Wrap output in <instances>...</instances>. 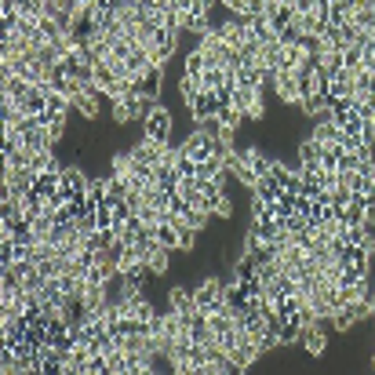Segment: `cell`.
<instances>
[{"label": "cell", "instance_id": "52a82bcc", "mask_svg": "<svg viewBox=\"0 0 375 375\" xmlns=\"http://www.w3.org/2000/svg\"><path fill=\"white\" fill-rule=\"evenodd\" d=\"M153 237H157L161 244H164V248H183V234H179V230L172 226V223H168V219H164V223H157V226H153Z\"/></svg>", "mask_w": 375, "mask_h": 375}, {"label": "cell", "instance_id": "5b68a950", "mask_svg": "<svg viewBox=\"0 0 375 375\" xmlns=\"http://www.w3.org/2000/svg\"><path fill=\"white\" fill-rule=\"evenodd\" d=\"M142 128H146V135H150V139L168 142V135H172V113H168L164 106H157L146 121H142Z\"/></svg>", "mask_w": 375, "mask_h": 375}, {"label": "cell", "instance_id": "9c48e42d", "mask_svg": "<svg viewBox=\"0 0 375 375\" xmlns=\"http://www.w3.org/2000/svg\"><path fill=\"white\" fill-rule=\"evenodd\" d=\"M241 157H244V161H248V164L255 168V175H259V179H263V175H270V168H274V161H270L263 150H255V146L241 150Z\"/></svg>", "mask_w": 375, "mask_h": 375}, {"label": "cell", "instance_id": "8992f818", "mask_svg": "<svg viewBox=\"0 0 375 375\" xmlns=\"http://www.w3.org/2000/svg\"><path fill=\"white\" fill-rule=\"evenodd\" d=\"M303 346H306L310 357H321V354L328 350V332L321 328V321H317V325H306V328H303Z\"/></svg>", "mask_w": 375, "mask_h": 375}, {"label": "cell", "instance_id": "4fadbf2b", "mask_svg": "<svg viewBox=\"0 0 375 375\" xmlns=\"http://www.w3.org/2000/svg\"><path fill=\"white\" fill-rule=\"evenodd\" d=\"M215 215H219V219H230V215H234V201H230L226 193L219 197V204H215Z\"/></svg>", "mask_w": 375, "mask_h": 375}, {"label": "cell", "instance_id": "5bb4252c", "mask_svg": "<svg viewBox=\"0 0 375 375\" xmlns=\"http://www.w3.org/2000/svg\"><path fill=\"white\" fill-rule=\"evenodd\" d=\"M372 368H375V357H372Z\"/></svg>", "mask_w": 375, "mask_h": 375}, {"label": "cell", "instance_id": "6da1fadb", "mask_svg": "<svg viewBox=\"0 0 375 375\" xmlns=\"http://www.w3.org/2000/svg\"><path fill=\"white\" fill-rule=\"evenodd\" d=\"M186 153V157H193V161H208V157H226V146L219 142V135H212V132H204V128H197L183 146H179Z\"/></svg>", "mask_w": 375, "mask_h": 375}, {"label": "cell", "instance_id": "277c9868", "mask_svg": "<svg viewBox=\"0 0 375 375\" xmlns=\"http://www.w3.org/2000/svg\"><path fill=\"white\" fill-rule=\"evenodd\" d=\"M186 106H190V117L193 121H204V117H215L223 102H219V92H197V95L186 102Z\"/></svg>", "mask_w": 375, "mask_h": 375}, {"label": "cell", "instance_id": "7a4b0ae2", "mask_svg": "<svg viewBox=\"0 0 375 375\" xmlns=\"http://www.w3.org/2000/svg\"><path fill=\"white\" fill-rule=\"evenodd\" d=\"M88 186H92V179H88L81 168H66L62 164V179H59V193H62V201H84L88 197Z\"/></svg>", "mask_w": 375, "mask_h": 375}, {"label": "cell", "instance_id": "7c38bea8", "mask_svg": "<svg viewBox=\"0 0 375 375\" xmlns=\"http://www.w3.org/2000/svg\"><path fill=\"white\" fill-rule=\"evenodd\" d=\"M172 306L175 310H197V299H193V292H186V288H172Z\"/></svg>", "mask_w": 375, "mask_h": 375}, {"label": "cell", "instance_id": "3957f363", "mask_svg": "<svg viewBox=\"0 0 375 375\" xmlns=\"http://www.w3.org/2000/svg\"><path fill=\"white\" fill-rule=\"evenodd\" d=\"M193 299H197V310H201V314H215V310L226 303V284L215 281V277H208L197 292H193Z\"/></svg>", "mask_w": 375, "mask_h": 375}, {"label": "cell", "instance_id": "30bf717a", "mask_svg": "<svg viewBox=\"0 0 375 375\" xmlns=\"http://www.w3.org/2000/svg\"><path fill=\"white\" fill-rule=\"evenodd\" d=\"M168 252H172V248H164L161 241H157V244H153V248L146 252V263H150V270H153V274H164V270H168Z\"/></svg>", "mask_w": 375, "mask_h": 375}, {"label": "cell", "instance_id": "ba28073f", "mask_svg": "<svg viewBox=\"0 0 375 375\" xmlns=\"http://www.w3.org/2000/svg\"><path fill=\"white\" fill-rule=\"evenodd\" d=\"M281 193H284V186L277 183V179H270V175H263V179L255 183V197H259V201H266V204L281 201Z\"/></svg>", "mask_w": 375, "mask_h": 375}, {"label": "cell", "instance_id": "8fae6325", "mask_svg": "<svg viewBox=\"0 0 375 375\" xmlns=\"http://www.w3.org/2000/svg\"><path fill=\"white\" fill-rule=\"evenodd\" d=\"M299 164H321V142L314 135L306 142H299Z\"/></svg>", "mask_w": 375, "mask_h": 375}]
</instances>
